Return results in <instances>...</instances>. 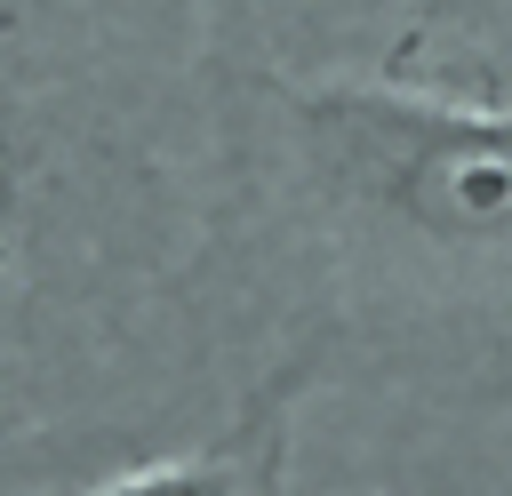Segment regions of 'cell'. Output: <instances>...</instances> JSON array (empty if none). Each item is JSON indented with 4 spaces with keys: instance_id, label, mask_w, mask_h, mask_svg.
<instances>
[{
    "instance_id": "obj_1",
    "label": "cell",
    "mask_w": 512,
    "mask_h": 496,
    "mask_svg": "<svg viewBox=\"0 0 512 496\" xmlns=\"http://www.w3.org/2000/svg\"><path fill=\"white\" fill-rule=\"evenodd\" d=\"M216 80L208 0H0V448L176 440L232 360Z\"/></svg>"
},
{
    "instance_id": "obj_2",
    "label": "cell",
    "mask_w": 512,
    "mask_h": 496,
    "mask_svg": "<svg viewBox=\"0 0 512 496\" xmlns=\"http://www.w3.org/2000/svg\"><path fill=\"white\" fill-rule=\"evenodd\" d=\"M232 352L312 384H512V96L224 48ZM240 376V384H248Z\"/></svg>"
}]
</instances>
